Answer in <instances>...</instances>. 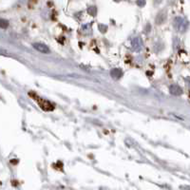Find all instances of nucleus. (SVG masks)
I'll return each mask as SVG.
<instances>
[{
  "mask_svg": "<svg viewBox=\"0 0 190 190\" xmlns=\"http://www.w3.org/2000/svg\"><path fill=\"white\" fill-rule=\"evenodd\" d=\"M30 95L32 96V97L35 99V101L38 103V105L41 107L42 109L47 110V111H49V110H53V109L54 108V107H53L52 104H50L49 102H48V101L43 100V99H41V98H39V97H36V96H35L33 93H32V92L30 93Z\"/></svg>",
  "mask_w": 190,
  "mask_h": 190,
  "instance_id": "obj_1",
  "label": "nucleus"
},
{
  "mask_svg": "<svg viewBox=\"0 0 190 190\" xmlns=\"http://www.w3.org/2000/svg\"><path fill=\"white\" fill-rule=\"evenodd\" d=\"M169 91L172 95H176V96H179L183 94V88L179 86V85H171L169 87Z\"/></svg>",
  "mask_w": 190,
  "mask_h": 190,
  "instance_id": "obj_2",
  "label": "nucleus"
},
{
  "mask_svg": "<svg viewBox=\"0 0 190 190\" xmlns=\"http://www.w3.org/2000/svg\"><path fill=\"white\" fill-rule=\"evenodd\" d=\"M32 47H33L36 50H38L39 53H49V47H47V46L44 45V44H41V43H34V44L32 45Z\"/></svg>",
  "mask_w": 190,
  "mask_h": 190,
  "instance_id": "obj_3",
  "label": "nucleus"
},
{
  "mask_svg": "<svg viewBox=\"0 0 190 190\" xmlns=\"http://www.w3.org/2000/svg\"><path fill=\"white\" fill-rule=\"evenodd\" d=\"M186 24L187 23L183 18H177L175 20V28L180 32H184L185 30L184 26H186Z\"/></svg>",
  "mask_w": 190,
  "mask_h": 190,
  "instance_id": "obj_4",
  "label": "nucleus"
},
{
  "mask_svg": "<svg viewBox=\"0 0 190 190\" xmlns=\"http://www.w3.org/2000/svg\"><path fill=\"white\" fill-rule=\"evenodd\" d=\"M132 47H133V49L138 52V50H141L142 49V41L140 38H134L132 40Z\"/></svg>",
  "mask_w": 190,
  "mask_h": 190,
  "instance_id": "obj_5",
  "label": "nucleus"
},
{
  "mask_svg": "<svg viewBox=\"0 0 190 190\" xmlns=\"http://www.w3.org/2000/svg\"><path fill=\"white\" fill-rule=\"evenodd\" d=\"M110 75H111V77L114 78V79H119V78L122 77L123 71H122V70H120V69H113V70H111V71H110Z\"/></svg>",
  "mask_w": 190,
  "mask_h": 190,
  "instance_id": "obj_6",
  "label": "nucleus"
},
{
  "mask_svg": "<svg viewBox=\"0 0 190 190\" xmlns=\"http://www.w3.org/2000/svg\"><path fill=\"white\" fill-rule=\"evenodd\" d=\"M164 20H166V15H164V14H160L157 16V18H156V23L158 25H160V24H163L164 22Z\"/></svg>",
  "mask_w": 190,
  "mask_h": 190,
  "instance_id": "obj_7",
  "label": "nucleus"
},
{
  "mask_svg": "<svg viewBox=\"0 0 190 190\" xmlns=\"http://www.w3.org/2000/svg\"><path fill=\"white\" fill-rule=\"evenodd\" d=\"M9 26V22L5 19H0V28L2 29H7Z\"/></svg>",
  "mask_w": 190,
  "mask_h": 190,
  "instance_id": "obj_8",
  "label": "nucleus"
},
{
  "mask_svg": "<svg viewBox=\"0 0 190 190\" xmlns=\"http://www.w3.org/2000/svg\"><path fill=\"white\" fill-rule=\"evenodd\" d=\"M137 4H138L139 6H141V7H143V6L145 5V1H144V0H139V1L137 2Z\"/></svg>",
  "mask_w": 190,
  "mask_h": 190,
  "instance_id": "obj_9",
  "label": "nucleus"
},
{
  "mask_svg": "<svg viewBox=\"0 0 190 190\" xmlns=\"http://www.w3.org/2000/svg\"><path fill=\"white\" fill-rule=\"evenodd\" d=\"M99 30H103L102 32H106V26H99Z\"/></svg>",
  "mask_w": 190,
  "mask_h": 190,
  "instance_id": "obj_10",
  "label": "nucleus"
}]
</instances>
